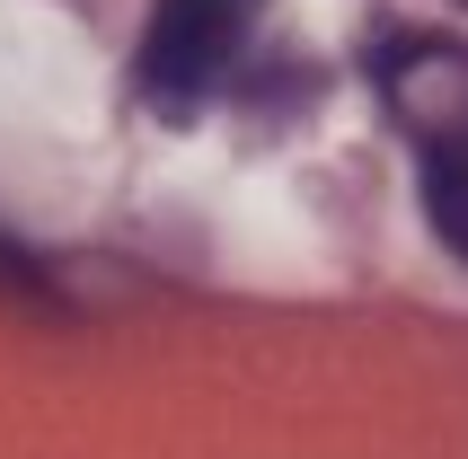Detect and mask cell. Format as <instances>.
I'll use <instances>...</instances> for the list:
<instances>
[{
  "label": "cell",
  "instance_id": "7a4b0ae2",
  "mask_svg": "<svg viewBox=\"0 0 468 459\" xmlns=\"http://www.w3.org/2000/svg\"><path fill=\"white\" fill-rule=\"evenodd\" d=\"M265 0H151V27H142V106L151 115H204L221 89H230L239 53L257 36Z\"/></svg>",
  "mask_w": 468,
  "mask_h": 459
},
{
  "label": "cell",
  "instance_id": "6da1fadb",
  "mask_svg": "<svg viewBox=\"0 0 468 459\" xmlns=\"http://www.w3.org/2000/svg\"><path fill=\"white\" fill-rule=\"evenodd\" d=\"M380 98H389L398 133L416 142L424 212L442 230V248L468 256V53L442 36H398L380 53Z\"/></svg>",
  "mask_w": 468,
  "mask_h": 459
}]
</instances>
